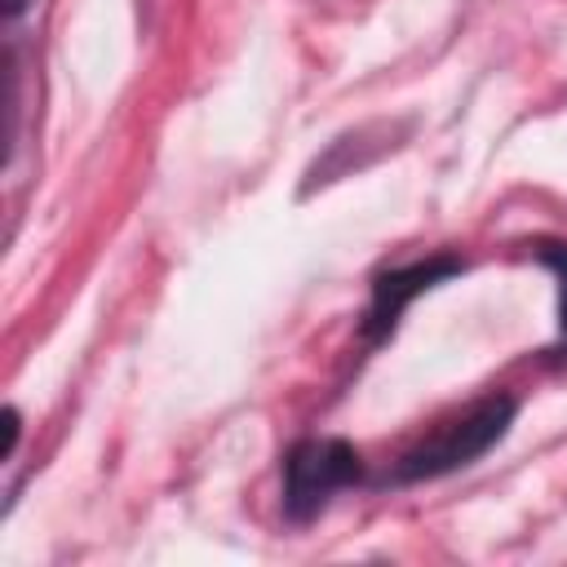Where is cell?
<instances>
[{"mask_svg": "<svg viewBox=\"0 0 567 567\" xmlns=\"http://www.w3.org/2000/svg\"><path fill=\"white\" fill-rule=\"evenodd\" d=\"M518 416V403L509 394H487L470 403L465 412L447 416L434 425L416 447H408L394 465V483H421V478H443L461 465H474L483 452H492Z\"/></svg>", "mask_w": 567, "mask_h": 567, "instance_id": "6da1fadb", "label": "cell"}, {"mask_svg": "<svg viewBox=\"0 0 567 567\" xmlns=\"http://www.w3.org/2000/svg\"><path fill=\"white\" fill-rule=\"evenodd\" d=\"M363 478V461L346 439H301L284 456V514L292 523L315 518L341 487Z\"/></svg>", "mask_w": 567, "mask_h": 567, "instance_id": "7a4b0ae2", "label": "cell"}, {"mask_svg": "<svg viewBox=\"0 0 567 567\" xmlns=\"http://www.w3.org/2000/svg\"><path fill=\"white\" fill-rule=\"evenodd\" d=\"M465 266L452 261V257H434V261H416V266H399V270H385L377 275L372 284V306H368V319H363V332L368 341H385L399 323V315L421 297L430 292L434 284H443L447 275H461Z\"/></svg>", "mask_w": 567, "mask_h": 567, "instance_id": "3957f363", "label": "cell"}, {"mask_svg": "<svg viewBox=\"0 0 567 567\" xmlns=\"http://www.w3.org/2000/svg\"><path fill=\"white\" fill-rule=\"evenodd\" d=\"M536 261H545L558 279V354H567V244L558 239H540L536 244Z\"/></svg>", "mask_w": 567, "mask_h": 567, "instance_id": "277c9868", "label": "cell"}, {"mask_svg": "<svg viewBox=\"0 0 567 567\" xmlns=\"http://www.w3.org/2000/svg\"><path fill=\"white\" fill-rule=\"evenodd\" d=\"M27 4H31V0H4V13H9V18H18Z\"/></svg>", "mask_w": 567, "mask_h": 567, "instance_id": "5b68a950", "label": "cell"}]
</instances>
